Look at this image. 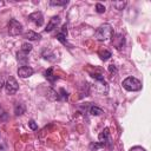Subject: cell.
I'll return each mask as SVG.
<instances>
[{"label":"cell","instance_id":"obj_30","mask_svg":"<svg viewBox=\"0 0 151 151\" xmlns=\"http://www.w3.org/2000/svg\"><path fill=\"white\" fill-rule=\"evenodd\" d=\"M0 151H6V147H5V144L0 142Z\"/></svg>","mask_w":151,"mask_h":151},{"label":"cell","instance_id":"obj_24","mask_svg":"<svg viewBox=\"0 0 151 151\" xmlns=\"http://www.w3.org/2000/svg\"><path fill=\"white\" fill-rule=\"evenodd\" d=\"M28 126L31 127V130H34V131L38 130V125H37V123H35L33 119H31V120L28 122Z\"/></svg>","mask_w":151,"mask_h":151},{"label":"cell","instance_id":"obj_9","mask_svg":"<svg viewBox=\"0 0 151 151\" xmlns=\"http://www.w3.org/2000/svg\"><path fill=\"white\" fill-rule=\"evenodd\" d=\"M34 73L33 68L29 66H21L18 68V76L21 78H28Z\"/></svg>","mask_w":151,"mask_h":151},{"label":"cell","instance_id":"obj_32","mask_svg":"<svg viewBox=\"0 0 151 151\" xmlns=\"http://www.w3.org/2000/svg\"><path fill=\"white\" fill-rule=\"evenodd\" d=\"M0 133H1V132H0Z\"/></svg>","mask_w":151,"mask_h":151},{"label":"cell","instance_id":"obj_27","mask_svg":"<svg viewBox=\"0 0 151 151\" xmlns=\"http://www.w3.org/2000/svg\"><path fill=\"white\" fill-rule=\"evenodd\" d=\"M109 71H110L111 73H114V74H116V73H117V67L112 64V65H110V66H109Z\"/></svg>","mask_w":151,"mask_h":151},{"label":"cell","instance_id":"obj_23","mask_svg":"<svg viewBox=\"0 0 151 151\" xmlns=\"http://www.w3.org/2000/svg\"><path fill=\"white\" fill-rule=\"evenodd\" d=\"M96 11H97V13H104L105 12V6L103 5V4H97L96 5Z\"/></svg>","mask_w":151,"mask_h":151},{"label":"cell","instance_id":"obj_5","mask_svg":"<svg viewBox=\"0 0 151 151\" xmlns=\"http://www.w3.org/2000/svg\"><path fill=\"white\" fill-rule=\"evenodd\" d=\"M98 139H99V143H100L103 146H107V147H111V146H112V142H111L109 127H105V129L99 133Z\"/></svg>","mask_w":151,"mask_h":151},{"label":"cell","instance_id":"obj_6","mask_svg":"<svg viewBox=\"0 0 151 151\" xmlns=\"http://www.w3.org/2000/svg\"><path fill=\"white\" fill-rule=\"evenodd\" d=\"M28 20L32 21L35 26L40 27V26H42V24H44V17H42V13L39 12V11L33 12V13H31V14L28 15Z\"/></svg>","mask_w":151,"mask_h":151},{"label":"cell","instance_id":"obj_21","mask_svg":"<svg viewBox=\"0 0 151 151\" xmlns=\"http://www.w3.org/2000/svg\"><path fill=\"white\" fill-rule=\"evenodd\" d=\"M125 5H126V1H114V2H112V6L113 7H116V9H123L124 7H125Z\"/></svg>","mask_w":151,"mask_h":151},{"label":"cell","instance_id":"obj_31","mask_svg":"<svg viewBox=\"0 0 151 151\" xmlns=\"http://www.w3.org/2000/svg\"><path fill=\"white\" fill-rule=\"evenodd\" d=\"M1 5H4V2H2V1H0V6H1Z\"/></svg>","mask_w":151,"mask_h":151},{"label":"cell","instance_id":"obj_11","mask_svg":"<svg viewBox=\"0 0 151 151\" xmlns=\"http://www.w3.org/2000/svg\"><path fill=\"white\" fill-rule=\"evenodd\" d=\"M44 76H45V78H46L47 80H50L51 83H54V81L58 79V76H55V74L53 73V68L46 70L45 73H44Z\"/></svg>","mask_w":151,"mask_h":151},{"label":"cell","instance_id":"obj_7","mask_svg":"<svg viewBox=\"0 0 151 151\" xmlns=\"http://www.w3.org/2000/svg\"><path fill=\"white\" fill-rule=\"evenodd\" d=\"M112 44L117 50H122L125 45V38L122 34H113L112 35Z\"/></svg>","mask_w":151,"mask_h":151},{"label":"cell","instance_id":"obj_14","mask_svg":"<svg viewBox=\"0 0 151 151\" xmlns=\"http://www.w3.org/2000/svg\"><path fill=\"white\" fill-rule=\"evenodd\" d=\"M47 98L51 100V101H54V100H58V92L53 88H48L47 90Z\"/></svg>","mask_w":151,"mask_h":151},{"label":"cell","instance_id":"obj_19","mask_svg":"<svg viewBox=\"0 0 151 151\" xmlns=\"http://www.w3.org/2000/svg\"><path fill=\"white\" fill-rule=\"evenodd\" d=\"M17 59H18L19 61H21V63H26V61L28 60V58H27V54L22 53L21 51H18V53H17Z\"/></svg>","mask_w":151,"mask_h":151},{"label":"cell","instance_id":"obj_13","mask_svg":"<svg viewBox=\"0 0 151 151\" xmlns=\"http://www.w3.org/2000/svg\"><path fill=\"white\" fill-rule=\"evenodd\" d=\"M98 54H99V57H100V59L101 60H107V59H110L111 58V55H112V53L109 51V50H106V48H104V50H100L99 52H98Z\"/></svg>","mask_w":151,"mask_h":151},{"label":"cell","instance_id":"obj_12","mask_svg":"<svg viewBox=\"0 0 151 151\" xmlns=\"http://www.w3.org/2000/svg\"><path fill=\"white\" fill-rule=\"evenodd\" d=\"M25 111H26V106L24 104H21V103H17L15 104V106H14V113H15V116H21V114L25 113Z\"/></svg>","mask_w":151,"mask_h":151},{"label":"cell","instance_id":"obj_8","mask_svg":"<svg viewBox=\"0 0 151 151\" xmlns=\"http://www.w3.org/2000/svg\"><path fill=\"white\" fill-rule=\"evenodd\" d=\"M59 22H60V17H59V15L52 17V18L50 19V21H48L46 28H45V32H51V31H53L54 28H57V26L59 25Z\"/></svg>","mask_w":151,"mask_h":151},{"label":"cell","instance_id":"obj_1","mask_svg":"<svg viewBox=\"0 0 151 151\" xmlns=\"http://www.w3.org/2000/svg\"><path fill=\"white\" fill-rule=\"evenodd\" d=\"M112 35H113V29L110 24H104L99 26L96 31V38L99 41H106L110 38H112Z\"/></svg>","mask_w":151,"mask_h":151},{"label":"cell","instance_id":"obj_10","mask_svg":"<svg viewBox=\"0 0 151 151\" xmlns=\"http://www.w3.org/2000/svg\"><path fill=\"white\" fill-rule=\"evenodd\" d=\"M24 38L34 41V40H40V39H41V35H40L39 33H35L34 31H31V29H29V31H27V32L24 33Z\"/></svg>","mask_w":151,"mask_h":151},{"label":"cell","instance_id":"obj_16","mask_svg":"<svg viewBox=\"0 0 151 151\" xmlns=\"http://www.w3.org/2000/svg\"><path fill=\"white\" fill-rule=\"evenodd\" d=\"M90 113H91L92 116H100V114H103L104 112H103V110H101L100 107H98V106H96V105H92V106L90 107Z\"/></svg>","mask_w":151,"mask_h":151},{"label":"cell","instance_id":"obj_26","mask_svg":"<svg viewBox=\"0 0 151 151\" xmlns=\"http://www.w3.org/2000/svg\"><path fill=\"white\" fill-rule=\"evenodd\" d=\"M130 151H146V150L142 146H133V147L130 149Z\"/></svg>","mask_w":151,"mask_h":151},{"label":"cell","instance_id":"obj_15","mask_svg":"<svg viewBox=\"0 0 151 151\" xmlns=\"http://www.w3.org/2000/svg\"><path fill=\"white\" fill-rule=\"evenodd\" d=\"M32 48H33L32 44H29V42H24V44L21 45V47H20V51H21L22 53H25V54H28V53L32 51Z\"/></svg>","mask_w":151,"mask_h":151},{"label":"cell","instance_id":"obj_22","mask_svg":"<svg viewBox=\"0 0 151 151\" xmlns=\"http://www.w3.org/2000/svg\"><path fill=\"white\" fill-rule=\"evenodd\" d=\"M55 38L61 42V44H64V45H68V42H67V40H66V35H64V34H61L60 32L59 33H57V35H55ZM68 46H71V45H68Z\"/></svg>","mask_w":151,"mask_h":151},{"label":"cell","instance_id":"obj_20","mask_svg":"<svg viewBox=\"0 0 151 151\" xmlns=\"http://www.w3.org/2000/svg\"><path fill=\"white\" fill-rule=\"evenodd\" d=\"M67 4H68L67 0H63V1L51 0V1H50V5H51V6H65V5H67Z\"/></svg>","mask_w":151,"mask_h":151},{"label":"cell","instance_id":"obj_25","mask_svg":"<svg viewBox=\"0 0 151 151\" xmlns=\"http://www.w3.org/2000/svg\"><path fill=\"white\" fill-rule=\"evenodd\" d=\"M103 145L100 144V143H91L90 144V149H94V150H97L98 147H101Z\"/></svg>","mask_w":151,"mask_h":151},{"label":"cell","instance_id":"obj_17","mask_svg":"<svg viewBox=\"0 0 151 151\" xmlns=\"http://www.w3.org/2000/svg\"><path fill=\"white\" fill-rule=\"evenodd\" d=\"M8 119V113L4 109V106L0 104V122H6Z\"/></svg>","mask_w":151,"mask_h":151},{"label":"cell","instance_id":"obj_4","mask_svg":"<svg viewBox=\"0 0 151 151\" xmlns=\"http://www.w3.org/2000/svg\"><path fill=\"white\" fill-rule=\"evenodd\" d=\"M4 87H5L7 94H14L19 90V84H18V81L13 77H9L7 79V81L5 83V86Z\"/></svg>","mask_w":151,"mask_h":151},{"label":"cell","instance_id":"obj_28","mask_svg":"<svg viewBox=\"0 0 151 151\" xmlns=\"http://www.w3.org/2000/svg\"><path fill=\"white\" fill-rule=\"evenodd\" d=\"M61 34H64V35H67V25L65 24V25H63V27H61V32H60Z\"/></svg>","mask_w":151,"mask_h":151},{"label":"cell","instance_id":"obj_18","mask_svg":"<svg viewBox=\"0 0 151 151\" xmlns=\"http://www.w3.org/2000/svg\"><path fill=\"white\" fill-rule=\"evenodd\" d=\"M67 99H68V93L64 88H60L58 93V100H67Z\"/></svg>","mask_w":151,"mask_h":151},{"label":"cell","instance_id":"obj_29","mask_svg":"<svg viewBox=\"0 0 151 151\" xmlns=\"http://www.w3.org/2000/svg\"><path fill=\"white\" fill-rule=\"evenodd\" d=\"M5 86V81H4V79H2V77H0V90L2 88Z\"/></svg>","mask_w":151,"mask_h":151},{"label":"cell","instance_id":"obj_2","mask_svg":"<svg viewBox=\"0 0 151 151\" xmlns=\"http://www.w3.org/2000/svg\"><path fill=\"white\" fill-rule=\"evenodd\" d=\"M122 85H123V87L126 91H132L133 92V91L142 90V83H140V80H138L134 77H127V78H125L123 80Z\"/></svg>","mask_w":151,"mask_h":151},{"label":"cell","instance_id":"obj_3","mask_svg":"<svg viewBox=\"0 0 151 151\" xmlns=\"http://www.w3.org/2000/svg\"><path fill=\"white\" fill-rule=\"evenodd\" d=\"M8 33L12 37H15V35L21 34L22 33V25L18 20L11 19L9 22H8Z\"/></svg>","mask_w":151,"mask_h":151}]
</instances>
